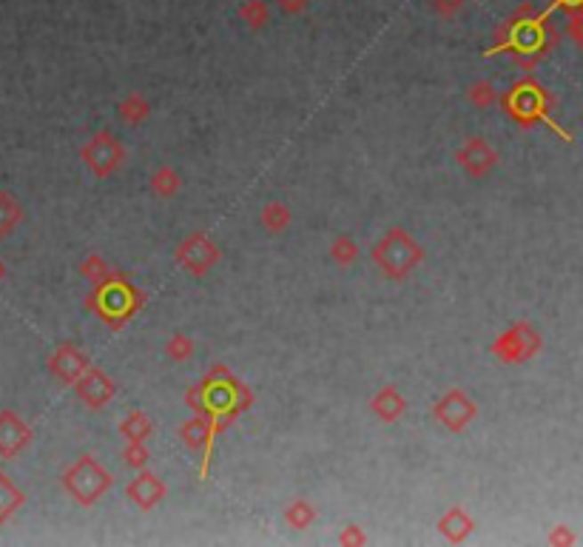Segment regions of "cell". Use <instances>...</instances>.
<instances>
[{
    "instance_id": "cell-6",
    "label": "cell",
    "mask_w": 583,
    "mask_h": 547,
    "mask_svg": "<svg viewBox=\"0 0 583 547\" xmlns=\"http://www.w3.org/2000/svg\"><path fill=\"white\" fill-rule=\"evenodd\" d=\"M174 260H177L188 274H194V277H206V274H211V268L223 260V251L208 232H194L191 237H185L180 242Z\"/></svg>"
},
{
    "instance_id": "cell-35",
    "label": "cell",
    "mask_w": 583,
    "mask_h": 547,
    "mask_svg": "<svg viewBox=\"0 0 583 547\" xmlns=\"http://www.w3.org/2000/svg\"><path fill=\"white\" fill-rule=\"evenodd\" d=\"M552 6H563L566 12H572V9H580V6H583V0H555Z\"/></svg>"
},
{
    "instance_id": "cell-3",
    "label": "cell",
    "mask_w": 583,
    "mask_h": 547,
    "mask_svg": "<svg viewBox=\"0 0 583 547\" xmlns=\"http://www.w3.org/2000/svg\"><path fill=\"white\" fill-rule=\"evenodd\" d=\"M89 306L103 316V320H111L114 325H120L142 306V294L134 285H128L126 280L117 277L103 288H94V297H92Z\"/></svg>"
},
{
    "instance_id": "cell-5",
    "label": "cell",
    "mask_w": 583,
    "mask_h": 547,
    "mask_svg": "<svg viewBox=\"0 0 583 547\" xmlns=\"http://www.w3.org/2000/svg\"><path fill=\"white\" fill-rule=\"evenodd\" d=\"M541 334L530 325V322H513L504 334L492 342V356L501 359L504 365H521L530 363V359L541 351Z\"/></svg>"
},
{
    "instance_id": "cell-21",
    "label": "cell",
    "mask_w": 583,
    "mask_h": 547,
    "mask_svg": "<svg viewBox=\"0 0 583 547\" xmlns=\"http://www.w3.org/2000/svg\"><path fill=\"white\" fill-rule=\"evenodd\" d=\"M80 274H83L85 282H89L92 288H103V285H109L111 280H117V274L111 271V265H109L100 254H89V257H85V260L80 263Z\"/></svg>"
},
{
    "instance_id": "cell-29",
    "label": "cell",
    "mask_w": 583,
    "mask_h": 547,
    "mask_svg": "<svg viewBox=\"0 0 583 547\" xmlns=\"http://www.w3.org/2000/svg\"><path fill=\"white\" fill-rule=\"evenodd\" d=\"M123 459H126V465H128V468L142 470V468H149L151 453H149V448H145V442H126Z\"/></svg>"
},
{
    "instance_id": "cell-26",
    "label": "cell",
    "mask_w": 583,
    "mask_h": 547,
    "mask_svg": "<svg viewBox=\"0 0 583 547\" xmlns=\"http://www.w3.org/2000/svg\"><path fill=\"white\" fill-rule=\"evenodd\" d=\"M330 260L347 268V265H353L359 260V242L350 237V234H339L336 240L330 242Z\"/></svg>"
},
{
    "instance_id": "cell-2",
    "label": "cell",
    "mask_w": 583,
    "mask_h": 547,
    "mask_svg": "<svg viewBox=\"0 0 583 547\" xmlns=\"http://www.w3.org/2000/svg\"><path fill=\"white\" fill-rule=\"evenodd\" d=\"M111 473L97 462L94 456H80L75 459L61 477L63 491L83 508H92L94 502L103 499L111 491Z\"/></svg>"
},
{
    "instance_id": "cell-9",
    "label": "cell",
    "mask_w": 583,
    "mask_h": 547,
    "mask_svg": "<svg viewBox=\"0 0 583 547\" xmlns=\"http://www.w3.org/2000/svg\"><path fill=\"white\" fill-rule=\"evenodd\" d=\"M549 106V97L541 86H535L532 80H523L518 83L513 92L506 97V109L513 111V118L523 126L535 123L538 118H544Z\"/></svg>"
},
{
    "instance_id": "cell-22",
    "label": "cell",
    "mask_w": 583,
    "mask_h": 547,
    "mask_svg": "<svg viewBox=\"0 0 583 547\" xmlns=\"http://www.w3.org/2000/svg\"><path fill=\"white\" fill-rule=\"evenodd\" d=\"M26 502V496L14 487V482L6 477L4 470H0V525H6L14 513H18V508Z\"/></svg>"
},
{
    "instance_id": "cell-12",
    "label": "cell",
    "mask_w": 583,
    "mask_h": 547,
    "mask_svg": "<svg viewBox=\"0 0 583 547\" xmlns=\"http://www.w3.org/2000/svg\"><path fill=\"white\" fill-rule=\"evenodd\" d=\"M126 496L134 502L140 510H154L159 502L168 496V487H166V482L159 479L154 470L142 468V470H137V477L128 482Z\"/></svg>"
},
{
    "instance_id": "cell-24",
    "label": "cell",
    "mask_w": 583,
    "mask_h": 547,
    "mask_svg": "<svg viewBox=\"0 0 583 547\" xmlns=\"http://www.w3.org/2000/svg\"><path fill=\"white\" fill-rule=\"evenodd\" d=\"M285 522L294 530H308L316 522V508L311 505V502H304V499H294L285 508Z\"/></svg>"
},
{
    "instance_id": "cell-4",
    "label": "cell",
    "mask_w": 583,
    "mask_h": 547,
    "mask_svg": "<svg viewBox=\"0 0 583 547\" xmlns=\"http://www.w3.org/2000/svg\"><path fill=\"white\" fill-rule=\"evenodd\" d=\"M126 157H128L126 146L111 132H97L92 140H85V146L80 149V160L100 180L114 177L117 171L123 168Z\"/></svg>"
},
{
    "instance_id": "cell-17",
    "label": "cell",
    "mask_w": 583,
    "mask_h": 547,
    "mask_svg": "<svg viewBox=\"0 0 583 547\" xmlns=\"http://www.w3.org/2000/svg\"><path fill=\"white\" fill-rule=\"evenodd\" d=\"M117 118H120L126 126H142L145 120L151 118V100L140 94V92H131L126 94L120 103H117Z\"/></svg>"
},
{
    "instance_id": "cell-18",
    "label": "cell",
    "mask_w": 583,
    "mask_h": 547,
    "mask_svg": "<svg viewBox=\"0 0 583 547\" xmlns=\"http://www.w3.org/2000/svg\"><path fill=\"white\" fill-rule=\"evenodd\" d=\"M154 434V422L145 411H131L120 422V437L126 442H149Z\"/></svg>"
},
{
    "instance_id": "cell-33",
    "label": "cell",
    "mask_w": 583,
    "mask_h": 547,
    "mask_svg": "<svg viewBox=\"0 0 583 547\" xmlns=\"http://www.w3.org/2000/svg\"><path fill=\"white\" fill-rule=\"evenodd\" d=\"M273 4L282 14H287V18H296V14H302L311 6V0H273Z\"/></svg>"
},
{
    "instance_id": "cell-32",
    "label": "cell",
    "mask_w": 583,
    "mask_h": 547,
    "mask_svg": "<svg viewBox=\"0 0 583 547\" xmlns=\"http://www.w3.org/2000/svg\"><path fill=\"white\" fill-rule=\"evenodd\" d=\"M566 32H570V37L583 49V6L570 12V26H566Z\"/></svg>"
},
{
    "instance_id": "cell-25",
    "label": "cell",
    "mask_w": 583,
    "mask_h": 547,
    "mask_svg": "<svg viewBox=\"0 0 583 547\" xmlns=\"http://www.w3.org/2000/svg\"><path fill=\"white\" fill-rule=\"evenodd\" d=\"M20 220H23V208H20V203L14 200L12 194H6V192H0V234H12L14 228L20 225Z\"/></svg>"
},
{
    "instance_id": "cell-7",
    "label": "cell",
    "mask_w": 583,
    "mask_h": 547,
    "mask_svg": "<svg viewBox=\"0 0 583 547\" xmlns=\"http://www.w3.org/2000/svg\"><path fill=\"white\" fill-rule=\"evenodd\" d=\"M433 416L441 428L449 430V434H461V430H466V425H470L478 416V405L470 396H466V391L453 388V391H447V394H441L439 399H435Z\"/></svg>"
},
{
    "instance_id": "cell-28",
    "label": "cell",
    "mask_w": 583,
    "mask_h": 547,
    "mask_svg": "<svg viewBox=\"0 0 583 547\" xmlns=\"http://www.w3.org/2000/svg\"><path fill=\"white\" fill-rule=\"evenodd\" d=\"M194 351H197V345L188 334H174L166 342V354H168L171 363H188V359L194 356Z\"/></svg>"
},
{
    "instance_id": "cell-11",
    "label": "cell",
    "mask_w": 583,
    "mask_h": 547,
    "mask_svg": "<svg viewBox=\"0 0 583 547\" xmlns=\"http://www.w3.org/2000/svg\"><path fill=\"white\" fill-rule=\"evenodd\" d=\"M89 354L80 351L75 342H63L57 345L54 354L49 356V371L54 380H61L63 385H75L80 380V373L89 368Z\"/></svg>"
},
{
    "instance_id": "cell-10",
    "label": "cell",
    "mask_w": 583,
    "mask_h": 547,
    "mask_svg": "<svg viewBox=\"0 0 583 547\" xmlns=\"http://www.w3.org/2000/svg\"><path fill=\"white\" fill-rule=\"evenodd\" d=\"M75 391H77V399L83 402L85 408L103 411L109 402L114 399V394H117V382L109 377L103 368L89 365L80 373V380L75 382Z\"/></svg>"
},
{
    "instance_id": "cell-30",
    "label": "cell",
    "mask_w": 583,
    "mask_h": 547,
    "mask_svg": "<svg viewBox=\"0 0 583 547\" xmlns=\"http://www.w3.org/2000/svg\"><path fill=\"white\" fill-rule=\"evenodd\" d=\"M427 4H430V9H433L435 14H439V18H447V20H449V18H456V14L464 9L466 0H427Z\"/></svg>"
},
{
    "instance_id": "cell-23",
    "label": "cell",
    "mask_w": 583,
    "mask_h": 547,
    "mask_svg": "<svg viewBox=\"0 0 583 547\" xmlns=\"http://www.w3.org/2000/svg\"><path fill=\"white\" fill-rule=\"evenodd\" d=\"M237 14L247 29L259 32V29H265L271 20V6H268V0H242Z\"/></svg>"
},
{
    "instance_id": "cell-1",
    "label": "cell",
    "mask_w": 583,
    "mask_h": 547,
    "mask_svg": "<svg viewBox=\"0 0 583 547\" xmlns=\"http://www.w3.org/2000/svg\"><path fill=\"white\" fill-rule=\"evenodd\" d=\"M370 257H373V265L382 271L387 280H404L421 265V260H425V249L413 240L410 232H404V228L396 225V228H390L382 240H376Z\"/></svg>"
},
{
    "instance_id": "cell-8",
    "label": "cell",
    "mask_w": 583,
    "mask_h": 547,
    "mask_svg": "<svg viewBox=\"0 0 583 547\" xmlns=\"http://www.w3.org/2000/svg\"><path fill=\"white\" fill-rule=\"evenodd\" d=\"M498 151H495L484 137H466L461 146L456 149V163L461 171L473 180H484L490 177L495 166H498Z\"/></svg>"
},
{
    "instance_id": "cell-16",
    "label": "cell",
    "mask_w": 583,
    "mask_h": 547,
    "mask_svg": "<svg viewBox=\"0 0 583 547\" xmlns=\"http://www.w3.org/2000/svg\"><path fill=\"white\" fill-rule=\"evenodd\" d=\"M439 534L449 542V544H461L470 539V534L475 530V519L470 513H466L461 505H453L449 510L441 513V519H439Z\"/></svg>"
},
{
    "instance_id": "cell-15",
    "label": "cell",
    "mask_w": 583,
    "mask_h": 547,
    "mask_svg": "<svg viewBox=\"0 0 583 547\" xmlns=\"http://www.w3.org/2000/svg\"><path fill=\"white\" fill-rule=\"evenodd\" d=\"M404 411H407V399H404V394L399 391L396 385H385L382 391H376L370 396V413L385 425L399 422L404 416Z\"/></svg>"
},
{
    "instance_id": "cell-14",
    "label": "cell",
    "mask_w": 583,
    "mask_h": 547,
    "mask_svg": "<svg viewBox=\"0 0 583 547\" xmlns=\"http://www.w3.org/2000/svg\"><path fill=\"white\" fill-rule=\"evenodd\" d=\"M214 437H216V430H214V422H211V416L208 413H194L191 420H188L180 430V439L185 442V448H191L194 453H206V462H208V456H211V445H214Z\"/></svg>"
},
{
    "instance_id": "cell-13",
    "label": "cell",
    "mask_w": 583,
    "mask_h": 547,
    "mask_svg": "<svg viewBox=\"0 0 583 547\" xmlns=\"http://www.w3.org/2000/svg\"><path fill=\"white\" fill-rule=\"evenodd\" d=\"M28 445H32V428L14 411H0V456L14 459Z\"/></svg>"
},
{
    "instance_id": "cell-19",
    "label": "cell",
    "mask_w": 583,
    "mask_h": 547,
    "mask_svg": "<svg viewBox=\"0 0 583 547\" xmlns=\"http://www.w3.org/2000/svg\"><path fill=\"white\" fill-rule=\"evenodd\" d=\"M290 223H294V214H290V208L285 203H279V200H276V203H268L259 214V225L265 228L268 234H276V237L285 234Z\"/></svg>"
},
{
    "instance_id": "cell-20",
    "label": "cell",
    "mask_w": 583,
    "mask_h": 547,
    "mask_svg": "<svg viewBox=\"0 0 583 547\" xmlns=\"http://www.w3.org/2000/svg\"><path fill=\"white\" fill-rule=\"evenodd\" d=\"M149 185H151V194L163 197V200H171V197H177V194H180V189H182V177H180V171H177V168H171V166H159V168L154 171V175H151Z\"/></svg>"
},
{
    "instance_id": "cell-31",
    "label": "cell",
    "mask_w": 583,
    "mask_h": 547,
    "mask_svg": "<svg viewBox=\"0 0 583 547\" xmlns=\"http://www.w3.org/2000/svg\"><path fill=\"white\" fill-rule=\"evenodd\" d=\"M339 544L344 547H359V544H368V534L359 527V525H347L342 534H339Z\"/></svg>"
},
{
    "instance_id": "cell-27",
    "label": "cell",
    "mask_w": 583,
    "mask_h": 547,
    "mask_svg": "<svg viewBox=\"0 0 583 547\" xmlns=\"http://www.w3.org/2000/svg\"><path fill=\"white\" fill-rule=\"evenodd\" d=\"M466 100H470L475 109H490L498 103V89H495L490 80H475L470 89H466Z\"/></svg>"
},
{
    "instance_id": "cell-36",
    "label": "cell",
    "mask_w": 583,
    "mask_h": 547,
    "mask_svg": "<svg viewBox=\"0 0 583 547\" xmlns=\"http://www.w3.org/2000/svg\"><path fill=\"white\" fill-rule=\"evenodd\" d=\"M4 277H6V265H4V260H0V282H4Z\"/></svg>"
},
{
    "instance_id": "cell-34",
    "label": "cell",
    "mask_w": 583,
    "mask_h": 547,
    "mask_svg": "<svg viewBox=\"0 0 583 547\" xmlns=\"http://www.w3.org/2000/svg\"><path fill=\"white\" fill-rule=\"evenodd\" d=\"M547 542H549V544H575L578 539H575V534H572V530L566 527V525H558V527L547 536Z\"/></svg>"
}]
</instances>
